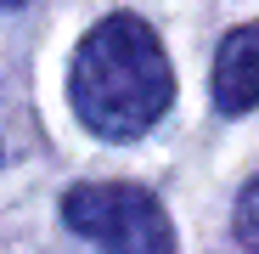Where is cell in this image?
Instances as JSON below:
<instances>
[{
	"mask_svg": "<svg viewBox=\"0 0 259 254\" xmlns=\"http://www.w3.org/2000/svg\"><path fill=\"white\" fill-rule=\"evenodd\" d=\"M68 102L79 124L102 141H136L175 102V68L163 40L136 12H113L79 40L68 68Z\"/></svg>",
	"mask_w": 259,
	"mask_h": 254,
	"instance_id": "obj_1",
	"label": "cell"
},
{
	"mask_svg": "<svg viewBox=\"0 0 259 254\" xmlns=\"http://www.w3.org/2000/svg\"><path fill=\"white\" fill-rule=\"evenodd\" d=\"M0 6H23V0H0Z\"/></svg>",
	"mask_w": 259,
	"mask_h": 254,
	"instance_id": "obj_5",
	"label": "cell"
},
{
	"mask_svg": "<svg viewBox=\"0 0 259 254\" xmlns=\"http://www.w3.org/2000/svg\"><path fill=\"white\" fill-rule=\"evenodd\" d=\"M62 221L79 237H91L102 254H175V226H169L163 203L147 187H130V181L68 187Z\"/></svg>",
	"mask_w": 259,
	"mask_h": 254,
	"instance_id": "obj_2",
	"label": "cell"
},
{
	"mask_svg": "<svg viewBox=\"0 0 259 254\" xmlns=\"http://www.w3.org/2000/svg\"><path fill=\"white\" fill-rule=\"evenodd\" d=\"M214 107L220 113H253L259 107V23H242L214 51Z\"/></svg>",
	"mask_w": 259,
	"mask_h": 254,
	"instance_id": "obj_3",
	"label": "cell"
},
{
	"mask_svg": "<svg viewBox=\"0 0 259 254\" xmlns=\"http://www.w3.org/2000/svg\"><path fill=\"white\" fill-rule=\"evenodd\" d=\"M237 243L259 254V175H253V181L242 187V198H237Z\"/></svg>",
	"mask_w": 259,
	"mask_h": 254,
	"instance_id": "obj_4",
	"label": "cell"
}]
</instances>
